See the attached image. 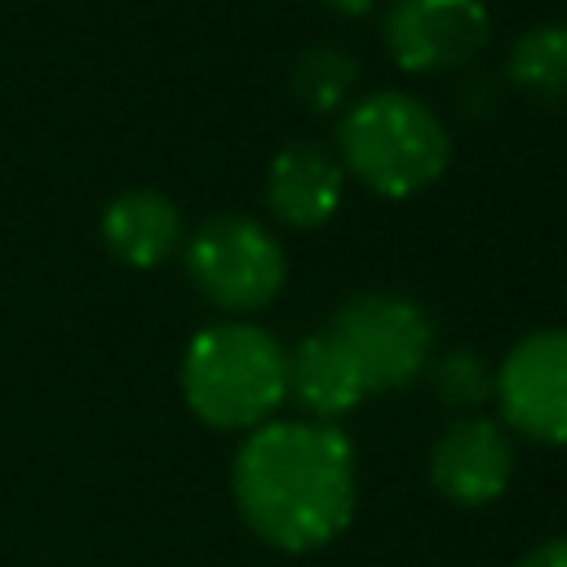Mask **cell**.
<instances>
[{
  "instance_id": "cell-1",
  "label": "cell",
  "mask_w": 567,
  "mask_h": 567,
  "mask_svg": "<svg viewBox=\"0 0 567 567\" xmlns=\"http://www.w3.org/2000/svg\"><path fill=\"white\" fill-rule=\"evenodd\" d=\"M230 492L248 532L270 549H323L354 514L350 439L328 421H266L239 443Z\"/></svg>"
},
{
  "instance_id": "cell-2",
  "label": "cell",
  "mask_w": 567,
  "mask_h": 567,
  "mask_svg": "<svg viewBox=\"0 0 567 567\" xmlns=\"http://www.w3.org/2000/svg\"><path fill=\"white\" fill-rule=\"evenodd\" d=\"M186 408L213 430H257L275 421L288 399V354L257 323H208L199 328L177 363Z\"/></svg>"
},
{
  "instance_id": "cell-3",
  "label": "cell",
  "mask_w": 567,
  "mask_h": 567,
  "mask_svg": "<svg viewBox=\"0 0 567 567\" xmlns=\"http://www.w3.org/2000/svg\"><path fill=\"white\" fill-rule=\"evenodd\" d=\"M341 168L381 199H412L434 186L452 159L447 124L412 93L372 89L337 124Z\"/></svg>"
},
{
  "instance_id": "cell-4",
  "label": "cell",
  "mask_w": 567,
  "mask_h": 567,
  "mask_svg": "<svg viewBox=\"0 0 567 567\" xmlns=\"http://www.w3.org/2000/svg\"><path fill=\"white\" fill-rule=\"evenodd\" d=\"M182 261L195 292L226 315L266 310L288 279L284 244L275 239V230H266L257 217H244V213L208 217L186 239Z\"/></svg>"
},
{
  "instance_id": "cell-5",
  "label": "cell",
  "mask_w": 567,
  "mask_h": 567,
  "mask_svg": "<svg viewBox=\"0 0 567 567\" xmlns=\"http://www.w3.org/2000/svg\"><path fill=\"white\" fill-rule=\"evenodd\" d=\"M328 332L350 354L368 394L412 385L425 372L430 346H434V328H430L425 310L412 297L390 292V288L346 297L337 306Z\"/></svg>"
},
{
  "instance_id": "cell-6",
  "label": "cell",
  "mask_w": 567,
  "mask_h": 567,
  "mask_svg": "<svg viewBox=\"0 0 567 567\" xmlns=\"http://www.w3.org/2000/svg\"><path fill=\"white\" fill-rule=\"evenodd\" d=\"M381 40L399 71L447 75L487 49L492 18L483 0H390L381 13Z\"/></svg>"
},
{
  "instance_id": "cell-7",
  "label": "cell",
  "mask_w": 567,
  "mask_h": 567,
  "mask_svg": "<svg viewBox=\"0 0 567 567\" xmlns=\"http://www.w3.org/2000/svg\"><path fill=\"white\" fill-rule=\"evenodd\" d=\"M501 421L532 443H567V328H536L496 368Z\"/></svg>"
},
{
  "instance_id": "cell-8",
  "label": "cell",
  "mask_w": 567,
  "mask_h": 567,
  "mask_svg": "<svg viewBox=\"0 0 567 567\" xmlns=\"http://www.w3.org/2000/svg\"><path fill=\"white\" fill-rule=\"evenodd\" d=\"M514 478L509 430L483 412L456 416L430 447V483L452 505H487Z\"/></svg>"
},
{
  "instance_id": "cell-9",
  "label": "cell",
  "mask_w": 567,
  "mask_h": 567,
  "mask_svg": "<svg viewBox=\"0 0 567 567\" xmlns=\"http://www.w3.org/2000/svg\"><path fill=\"white\" fill-rule=\"evenodd\" d=\"M346 168L319 142H288L266 168V208L288 230H315L341 208Z\"/></svg>"
},
{
  "instance_id": "cell-10",
  "label": "cell",
  "mask_w": 567,
  "mask_h": 567,
  "mask_svg": "<svg viewBox=\"0 0 567 567\" xmlns=\"http://www.w3.org/2000/svg\"><path fill=\"white\" fill-rule=\"evenodd\" d=\"M97 226H102V244L111 248V257L133 270H155L159 261H168L182 248V235H186L177 204L151 186L120 190L102 208Z\"/></svg>"
},
{
  "instance_id": "cell-11",
  "label": "cell",
  "mask_w": 567,
  "mask_h": 567,
  "mask_svg": "<svg viewBox=\"0 0 567 567\" xmlns=\"http://www.w3.org/2000/svg\"><path fill=\"white\" fill-rule=\"evenodd\" d=\"M288 394L306 408V421H328L332 425L368 390H363L350 354L341 350V341L323 328V332H310L292 346V354H288Z\"/></svg>"
},
{
  "instance_id": "cell-12",
  "label": "cell",
  "mask_w": 567,
  "mask_h": 567,
  "mask_svg": "<svg viewBox=\"0 0 567 567\" xmlns=\"http://www.w3.org/2000/svg\"><path fill=\"white\" fill-rule=\"evenodd\" d=\"M505 80L540 106H567V22H540L509 44Z\"/></svg>"
},
{
  "instance_id": "cell-13",
  "label": "cell",
  "mask_w": 567,
  "mask_h": 567,
  "mask_svg": "<svg viewBox=\"0 0 567 567\" xmlns=\"http://www.w3.org/2000/svg\"><path fill=\"white\" fill-rule=\"evenodd\" d=\"M359 62L341 44H310L292 62V97L310 115H332L354 97Z\"/></svg>"
},
{
  "instance_id": "cell-14",
  "label": "cell",
  "mask_w": 567,
  "mask_h": 567,
  "mask_svg": "<svg viewBox=\"0 0 567 567\" xmlns=\"http://www.w3.org/2000/svg\"><path fill=\"white\" fill-rule=\"evenodd\" d=\"M425 372H430L434 399L456 416H474L496 399V368L478 350H447L434 363H425Z\"/></svg>"
},
{
  "instance_id": "cell-15",
  "label": "cell",
  "mask_w": 567,
  "mask_h": 567,
  "mask_svg": "<svg viewBox=\"0 0 567 567\" xmlns=\"http://www.w3.org/2000/svg\"><path fill=\"white\" fill-rule=\"evenodd\" d=\"M514 567H567V536H549V540L532 545Z\"/></svg>"
},
{
  "instance_id": "cell-16",
  "label": "cell",
  "mask_w": 567,
  "mask_h": 567,
  "mask_svg": "<svg viewBox=\"0 0 567 567\" xmlns=\"http://www.w3.org/2000/svg\"><path fill=\"white\" fill-rule=\"evenodd\" d=\"M332 13H341V18H363V13H372L377 9V0H323Z\"/></svg>"
}]
</instances>
